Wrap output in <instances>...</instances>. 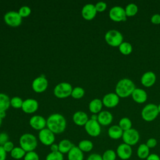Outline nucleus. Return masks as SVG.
Masks as SVG:
<instances>
[{"mask_svg": "<svg viewBox=\"0 0 160 160\" xmlns=\"http://www.w3.org/2000/svg\"><path fill=\"white\" fill-rule=\"evenodd\" d=\"M93 146H94L92 142L88 139H84L81 141L78 146L80 150L83 152H88L91 151L93 149Z\"/></svg>", "mask_w": 160, "mask_h": 160, "instance_id": "nucleus-27", "label": "nucleus"}, {"mask_svg": "<svg viewBox=\"0 0 160 160\" xmlns=\"http://www.w3.org/2000/svg\"><path fill=\"white\" fill-rule=\"evenodd\" d=\"M68 160H83L84 152L76 146H74L68 153Z\"/></svg>", "mask_w": 160, "mask_h": 160, "instance_id": "nucleus-23", "label": "nucleus"}, {"mask_svg": "<svg viewBox=\"0 0 160 160\" xmlns=\"http://www.w3.org/2000/svg\"><path fill=\"white\" fill-rule=\"evenodd\" d=\"M119 97L115 92H109L105 94L102 102L104 106L108 108L116 107L119 102Z\"/></svg>", "mask_w": 160, "mask_h": 160, "instance_id": "nucleus-13", "label": "nucleus"}, {"mask_svg": "<svg viewBox=\"0 0 160 160\" xmlns=\"http://www.w3.org/2000/svg\"><path fill=\"white\" fill-rule=\"evenodd\" d=\"M48 128L54 134H60L64 132L66 127V121L61 114H51L46 120Z\"/></svg>", "mask_w": 160, "mask_h": 160, "instance_id": "nucleus-1", "label": "nucleus"}, {"mask_svg": "<svg viewBox=\"0 0 160 160\" xmlns=\"http://www.w3.org/2000/svg\"><path fill=\"white\" fill-rule=\"evenodd\" d=\"M159 114L157 105L153 103L146 104L141 111V117L143 120L147 122L154 121Z\"/></svg>", "mask_w": 160, "mask_h": 160, "instance_id": "nucleus-5", "label": "nucleus"}, {"mask_svg": "<svg viewBox=\"0 0 160 160\" xmlns=\"http://www.w3.org/2000/svg\"><path fill=\"white\" fill-rule=\"evenodd\" d=\"M84 94V90L81 87L74 88L71 92V96L75 99L81 98Z\"/></svg>", "mask_w": 160, "mask_h": 160, "instance_id": "nucleus-35", "label": "nucleus"}, {"mask_svg": "<svg viewBox=\"0 0 160 160\" xmlns=\"http://www.w3.org/2000/svg\"><path fill=\"white\" fill-rule=\"evenodd\" d=\"M48 82L44 76H41L34 79L32 83V89L36 92H44L48 88Z\"/></svg>", "mask_w": 160, "mask_h": 160, "instance_id": "nucleus-14", "label": "nucleus"}, {"mask_svg": "<svg viewBox=\"0 0 160 160\" xmlns=\"http://www.w3.org/2000/svg\"><path fill=\"white\" fill-rule=\"evenodd\" d=\"M23 160H39V156L34 151H30L26 153Z\"/></svg>", "mask_w": 160, "mask_h": 160, "instance_id": "nucleus-37", "label": "nucleus"}, {"mask_svg": "<svg viewBox=\"0 0 160 160\" xmlns=\"http://www.w3.org/2000/svg\"><path fill=\"white\" fill-rule=\"evenodd\" d=\"M19 145L26 152L34 151L38 146V140L32 134L25 133L19 138Z\"/></svg>", "mask_w": 160, "mask_h": 160, "instance_id": "nucleus-3", "label": "nucleus"}, {"mask_svg": "<svg viewBox=\"0 0 160 160\" xmlns=\"http://www.w3.org/2000/svg\"><path fill=\"white\" fill-rule=\"evenodd\" d=\"M72 88L68 82H61L56 86L54 89V94L58 98H65L71 94Z\"/></svg>", "mask_w": 160, "mask_h": 160, "instance_id": "nucleus-7", "label": "nucleus"}, {"mask_svg": "<svg viewBox=\"0 0 160 160\" xmlns=\"http://www.w3.org/2000/svg\"><path fill=\"white\" fill-rule=\"evenodd\" d=\"M113 119L112 114L108 111H102L98 115V121L102 126L109 125Z\"/></svg>", "mask_w": 160, "mask_h": 160, "instance_id": "nucleus-20", "label": "nucleus"}, {"mask_svg": "<svg viewBox=\"0 0 160 160\" xmlns=\"http://www.w3.org/2000/svg\"><path fill=\"white\" fill-rule=\"evenodd\" d=\"M9 141V136L6 132L0 133V146H3L6 142Z\"/></svg>", "mask_w": 160, "mask_h": 160, "instance_id": "nucleus-42", "label": "nucleus"}, {"mask_svg": "<svg viewBox=\"0 0 160 160\" xmlns=\"http://www.w3.org/2000/svg\"><path fill=\"white\" fill-rule=\"evenodd\" d=\"M50 149H51V152H58V151H59L58 144L53 143L52 144H51L50 146Z\"/></svg>", "mask_w": 160, "mask_h": 160, "instance_id": "nucleus-47", "label": "nucleus"}, {"mask_svg": "<svg viewBox=\"0 0 160 160\" xmlns=\"http://www.w3.org/2000/svg\"><path fill=\"white\" fill-rule=\"evenodd\" d=\"M102 158V160H116L117 154L116 151L113 149H107L103 152Z\"/></svg>", "mask_w": 160, "mask_h": 160, "instance_id": "nucleus-33", "label": "nucleus"}, {"mask_svg": "<svg viewBox=\"0 0 160 160\" xmlns=\"http://www.w3.org/2000/svg\"><path fill=\"white\" fill-rule=\"evenodd\" d=\"M7 158V152L2 146H0V160H6Z\"/></svg>", "mask_w": 160, "mask_h": 160, "instance_id": "nucleus-45", "label": "nucleus"}, {"mask_svg": "<svg viewBox=\"0 0 160 160\" xmlns=\"http://www.w3.org/2000/svg\"><path fill=\"white\" fill-rule=\"evenodd\" d=\"M86 160H102V155L98 153H91L88 156Z\"/></svg>", "mask_w": 160, "mask_h": 160, "instance_id": "nucleus-43", "label": "nucleus"}, {"mask_svg": "<svg viewBox=\"0 0 160 160\" xmlns=\"http://www.w3.org/2000/svg\"><path fill=\"white\" fill-rule=\"evenodd\" d=\"M123 132V130L119 126V125H112L109 128L108 134L111 139L117 140L122 138Z\"/></svg>", "mask_w": 160, "mask_h": 160, "instance_id": "nucleus-21", "label": "nucleus"}, {"mask_svg": "<svg viewBox=\"0 0 160 160\" xmlns=\"http://www.w3.org/2000/svg\"><path fill=\"white\" fill-rule=\"evenodd\" d=\"M23 101L19 97H14L10 100V104L14 108H20L22 107Z\"/></svg>", "mask_w": 160, "mask_h": 160, "instance_id": "nucleus-36", "label": "nucleus"}, {"mask_svg": "<svg viewBox=\"0 0 160 160\" xmlns=\"http://www.w3.org/2000/svg\"><path fill=\"white\" fill-rule=\"evenodd\" d=\"M1 124H2V118L0 117V126H1Z\"/></svg>", "mask_w": 160, "mask_h": 160, "instance_id": "nucleus-51", "label": "nucleus"}, {"mask_svg": "<svg viewBox=\"0 0 160 160\" xmlns=\"http://www.w3.org/2000/svg\"><path fill=\"white\" fill-rule=\"evenodd\" d=\"M6 23L12 27H17L21 24L22 17L18 12L9 11L4 16Z\"/></svg>", "mask_w": 160, "mask_h": 160, "instance_id": "nucleus-12", "label": "nucleus"}, {"mask_svg": "<svg viewBox=\"0 0 160 160\" xmlns=\"http://www.w3.org/2000/svg\"><path fill=\"white\" fill-rule=\"evenodd\" d=\"M74 146V145L69 140L66 139H62L58 144L59 151L62 154H68Z\"/></svg>", "mask_w": 160, "mask_h": 160, "instance_id": "nucleus-26", "label": "nucleus"}, {"mask_svg": "<svg viewBox=\"0 0 160 160\" xmlns=\"http://www.w3.org/2000/svg\"><path fill=\"white\" fill-rule=\"evenodd\" d=\"M124 9L127 17H132L137 14L138 7L134 3H129L126 6Z\"/></svg>", "mask_w": 160, "mask_h": 160, "instance_id": "nucleus-31", "label": "nucleus"}, {"mask_svg": "<svg viewBox=\"0 0 160 160\" xmlns=\"http://www.w3.org/2000/svg\"><path fill=\"white\" fill-rule=\"evenodd\" d=\"M102 102L101 99L96 98L92 99L89 104V111L94 113V114H96L98 112H100L102 108Z\"/></svg>", "mask_w": 160, "mask_h": 160, "instance_id": "nucleus-25", "label": "nucleus"}, {"mask_svg": "<svg viewBox=\"0 0 160 160\" xmlns=\"http://www.w3.org/2000/svg\"><path fill=\"white\" fill-rule=\"evenodd\" d=\"M136 154L138 158L141 159H146L150 154V149L145 143H142L138 147Z\"/></svg>", "mask_w": 160, "mask_h": 160, "instance_id": "nucleus-24", "label": "nucleus"}, {"mask_svg": "<svg viewBox=\"0 0 160 160\" xmlns=\"http://www.w3.org/2000/svg\"><path fill=\"white\" fill-rule=\"evenodd\" d=\"M151 22L154 24H160V14H154L151 18Z\"/></svg>", "mask_w": 160, "mask_h": 160, "instance_id": "nucleus-44", "label": "nucleus"}, {"mask_svg": "<svg viewBox=\"0 0 160 160\" xmlns=\"http://www.w3.org/2000/svg\"><path fill=\"white\" fill-rule=\"evenodd\" d=\"M4 149L5 150V151L8 153V152H11V151L14 149V144L12 143V142L10 141H8V142H6L3 146H2Z\"/></svg>", "mask_w": 160, "mask_h": 160, "instance_id": "nucleus-41", "label": "nucleus"}, {"mask_svg": "<svg viewBox=\"0 0 160 160\" xmlns=\"http://www.w3.org/2000/svg\"><path fill=\"white\" fill-rule=\"evenodd\" d=\"M146 160H160V157L158 154L155 153H150Z\"/></svg>", "mask_w": 160, "mask_h": 160, "instance_id": "nucleus-46", "label": "nucleus"}, {"mask_svg": "<svg viewBox=\"0 0 160 160\" xmlns=\"http://www.w3.org/2000/svg\"><path fill=\"white\" fill-rule=\"evenodd\" d=\"M6 116V111H1L0 112V117L2 119Z\"/></svg>", "mask_w": 160, "mask_h": 160, "instance_id": "nucleus-48", "label": "nucleus"}, {"mask_svg": "<svg viewBox=\"0 0 160 160\" xmlns=\"http://www.w3.org/2000/svg\"><path fill=\"white\" fill-rule=\"evenodd\" d=\"M38 138L40 142L45 146H51L55 141L54 134L48 128H44L39 131Z\"/></svg>", "mask_w": 160, "mask_h": 160, "instance_id": "nucleus-9", "label": "nucleus"}, {"mask_svg": "<svg viewBox=\"0 0 160 160\" xmlns=\"http://www.w3.org/2000/svg\"><path fill=\"white\" fill-rule=\"evenodd\" d=\"M94 6H95L97 12H102V11H105L107 8L106 3L103 1H99V2H97Z\"/></svg>", "mask_w": 160, "mask_h": 160, "instance_id": "nucleus-39", "label": "nucleus"}, {"mask_svg": "<svg viewBox=\"0 0 160 160\" xmlns=\"http://www.w3.org/2000/svg\"><path fill=\"white\" fill-rule=\"evenodd\" d=\"M10 99L4 93H0V112L6 111L10 106Z\"/></svg>", "mask_w": 160, "mask_h": 160, "instance_id": "nucleus-29", "label": "nucleus"}, {"mask_svg": "<svg viewBox=\"0 0 160 160\" xmlns=\"http://www.w3.org/2000/svg\"><path fill=\"white\" fill-rule=\"evenodd\" d=\"M157 106H158V109L159 113H160V103L158 105H157Z\"/></svg>", "mask_w": 160, "mask_h": 160, "instance_id": "nucleus-50", "label": "nucleus"}, {"mask_svg": "<svg viewBox=\"0 0 160 160\" xmlns=\"http://www.w3.org/2000/svg\"><path fill=\"white\" fill-rule=\"evenodd\" d=\"M26 152L19 147H14V149L10 152V156L12 158L16 160H19L23 159Z\"/></svg>", "mask_w": 160, "mask_h": 160, "instance_id": "nucleus-28", "label": "nucleus"}, {"mask_svg": "<svg viewBox=\"0 0 160 160\" xmlns=\"http://www.w3.org/2000/svg\"><path fill=\"white\" fill-rule=\"evenodd\" d=\"M45 160H64V156L59 151L50 152L46 156Z\"/></svg>", "mask_w": 160, "mask_h": 160, "instance_id": "nucleus-34", "label": "nucleus"}, {"mask_svg": "<svg viewBox=\"0 0 160 160\" xmlns=\"http://www.w3.org/2000/svg\"><path fill=\"white\" fill-rule=\"evenodd\" d=\"M118 125L123 130V131H127L132 128V122L131 119L127 117H124L121 118L119 121Z\"/></svg>", "mask_w": 160, "mask_h": 160, "instance_id": "nucleus-32", "label": "nucleus"}, {"mask_svg": "<svg viewBox=\"0 0 160 160\" xmlns=\"http://www.w3.org/2000/svg\"><path fill=\"white\" fill-rule=\"evenodd\" d=\"M86 132L92 137H97L101 134V128L100 124L97 120L89 119L84 125Z\"/></svg>", "mask_w": 160, "mask_h": 160, "instance_id": "nucleus-10", "label": "nucleus"}, {"mask_svg": "<svg viewBox=\"0 0 160 160\" xmlns=\"http://www.w3.org/2000/svg\"><path fill=\"white\" fill-rule=\"evenodd\" d=\"M109 16L112 21L115 22L125 21L127 19L125 9L119 6H113L109 10Z\"/></svg>", "mask_w": 160, "mask_h": 160, "instance_id": "nucleus-8", "label": "nucleus"}, {"mask_svg": "<svg viewBox=\"0 0 160 160\" xmlns=\"http://www.w3.org/2000/svg\"><path fill=\"white\" fill-rule=\"evenodd\" d=\"M106 42L111 46L119 47L123 42V36L116 29L109 30L104 36Z\"/></svg>", "mask_w": 160, "mask_h": 160, "instance_id": "nucleus-4", "label": "nucleus"}, {"mask_svg": "<svg viewBox=\"0 0 160 160\" xmlns=\"http://www.w3.org/2000/svg\"><path fill=\"white\" fill-rule=\"evenodd\" d=\"M131 97L134 102L139 104H142L146 101L148 99V94L143 89L136 88L131 94Z\"/></svg>", "mask_w": 160, "mask_h": 160, "instance_id": "nucleus-19", "label": "nucleus"}, {"mask_svg": "<svg viewBox=\"0 0 160 160\" xmlns=\"http://www.w3.org/2000/svg\"><path fill=\"white\" fill-rule=\"evenodd\" d=\"M119 52L124 55H129L132 51V46L131 43L128 42H122L119 46Z\"/></svg>", "mask_w": 160, "mask_h": 160, "instance_id": "nucleus-30", "label": "nucleus"}, {"mask_svg": "<svg viewBox=\"0 0 160 160\" xmlns=\"http://www.w3.org/2000/svg\"><path fill=\"white\" fill-rule=\"evenodd\" d=\"M116 152L117 157L121 160H128L132 156V149L131 146L122 142L118 145Z\"/></svg>", "mask_w": 160, "mask_h": 160, "instance_id": "nucleus-11", "label": "nucleus"}, {"mask_svg": "<svg viewBox=\"0 0 160 160\" xmlns=\"http://www.w3.org/2000/svg\"><path fill=\"white\" fill-rule=\"evenodd\" d=\"M30 126L36 130H42L46 126V120L41 116L36 115L31 118L29 120Z\"/></svg>", "mask_w": 160, "mask_h": 160, "instance_id": "nucleus-16", "label": "nucleus"}, {"mask_svg": "<svg viewBox=\"0 0 160 160\" xmlns=\"http://www.w3.org/2000/svg\"><path fill=\"white\" fill-rule=\"evenodd\" d=\"M74 122L78 126H84L89 120L87 114L82 111H77L72 116Z\"/></svg>", "mask_w": 160, "mask_h": 160, "instance_id": "nucleus-22", "label": "nucleus"}, {"mask_svg": "<svg viewBox=\"0 0 160 160\" xmlns=\"http://www.w3.org/2000/svg\"><path fill=\"white\" fill-rule=\"evenodd\" d=\"M91 119H93V120H97V121H98V115H96V114H93V115L91 116Z\"/></svg>", "mask_w": 160, "mask_h": 160, "instance_id": "nucleus-49", "label": "nucleus"}, {"mask_svg": "<svg viewBox=\"0 0 160 160\" xmlns=\"http://www.w3.org/2000/svg\"><path fill=\"white\" fill-rule=\"evenodd\" d=\"M96 13L95 6L92 4H86L83 6L81 11L82 17L86 20L92 19L96 16Z\"/></svg>", "mask_w": 160, "mask_h": 160, "instance_id": "nucleus-18", "label": "nucleus"}, {"mask_svg": "<svg viewBox=\"0 0 160 160\" xmlns=\"http://www.w3.org/2000/svg\"><path fill=\"white\" fill-rule=\"evenodd\" d=\"M21 108L26 113H33L38 110V102L34 99H26L23 101Z\"/></svg>", "mask_w": 160, "mask_h": 160, "instance_id": "nucleus-15", "label": "nucleus"}, {"mask_svg": "<svg viewBox=\"0 0 160 160\" xmlns=\"http://www.w3.org/2000/svg\"><path fill=\"white\" fill-rule=\"evenodd\" d=\"M156 81V76L152 71H147L144 72L141 78V84L146 88L152 86Z\"/></svg>", "mask_w": 160, "mask_h": 160, "instance_id": "nucleus-17", "label": "nucleus"}, {"mask_svg": "<svg viewBox=\"0 0 160 160\" xmlns=\"http://www.w3.org/2000/svg\"><path fill=\"white\" fill-rule=\"evenodd\" d=\"M135 89V84L132 80L129 78H122L117 82L115 87V93L119 98H125L131 96Z\"/></svg>", "mask_w": 160, "mask_h": 160, "instance_id": "nucleus-2", "label": "nucleus"}, {"mask_svg": "<svg viewBox=\"0 0 160 160\" xmlns=\"http://www.w3.org/2000/svg\"><path fill=\"white\" fill-rule=\"evenodd\" d=\"M145 144L149 149H152V148H154L157 146L158 141H157L156 139H155L154 138H150L147 140V141Z\"/></svg>", "mask_w": 160, "mask_h": 160, "instance_id": "nucleus-40", "label": "nucleus"}, {"mask_svg": "<svg viewBox=\"0 0 160 160\" xmlns=\"http://www.w3.org/2000/svg\"><path fill=\"white\" fill-rule=\"evenodd\" d=\"M31 10L30 8L27 6H22L19 9V12H18V13L22 18H25V17L28 16L31 14Z\"/></svg>", "mask_w": 160, "mask_h": 160, "instance_id": "nucleus-38", "label": "nucleus"}, {"mask_svg": "<svg viewBox=\"0 0 160 160\" xmlns=\"http://www.w3.org/2000/svg\"><path fill=\"white\" fill-rule=\"evenodd\" d=\"M140 135L138 130L134 128H131L123 132L122 139L123 142L131 146H134L139 142Z\"/></svg>", "mask_w": 160, "mask_h": 160, "instance_id": "nucleus-6", "label": "nucleus"}]
</instances>
